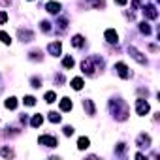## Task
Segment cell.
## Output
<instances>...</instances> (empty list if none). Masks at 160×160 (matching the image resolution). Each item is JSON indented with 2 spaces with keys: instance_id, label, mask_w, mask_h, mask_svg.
I'll return each mask as SVG.
<instances>
[{
  "instance_id": "1",
  "label": "cell",
  "mask_w": 160,
  "mask_h": 160,
  "mask_svg": "<svg viewBox=\"0 0 160 160\" xmlns=\"http://www.w3.org/2000/svg\"><path fill=\"white\" fill-rule=\"evenodd\" d=\"M111 109H113V113H115V117L119 119V121H124L126 117H128V108H126V104L124 102H111Z\"/></svg>"
},
{
  "instance_id": "2",
  "label": "cell",
  "mask_w": 160,
  "mask_h": 160,
  "mask_svg": "<svg viewBox=\"0 0 160 160\" xmlns=\"http://www.w3.org/2000/svg\"><path fill=\"white\" fill-rule=\"evenodd\" d=\"M98 60V57H91V58H87V60H83L81 62V68H83V73H87V75H96V70H98V66H94V62Z\"/></svg>"
},
{
  "instance_id": "3",
  "label": "cell",
  "mask_w": 160,
  "mask_h": 160,
  "mask_svg": "<svg viewBox=\"0 0 160 160\" xmlns=\"http://www.w3.org/2000/svg\"><path fill=\"white\" fill-rule=\"evenodd\" d=\"M136 111H138V115H147L149 113V104L143 98H138L136 100Z\"/></svg>"
},
{
  "instance_id": "4",
  "label": "cell",
  "mask_w": 160,
  "mask_h": 160,
  "mask_svg": "<svg viewBox=\"0 0 160 160\" xmlns=\"http://www.w3.org/2000/svg\"><path fill=\"white\" fill-rule=\"evenodd\" d=\"M38 141H40L42 145H45V147H57V145H58L57 138H53V136H40Z\"/></svg>"
},
{
  "instance_id": "5",
  "label": "cell",
  "mask_w": 160,
  "mask_h": 160,
  "mask_svg": "<svg viewBox=\"0 0 160 160\" xmlns=\"http://www.w3.org/2000/svg\"><path fill=\"white\" fill-rule=\"evenodd\" d=\"M128 53H130V55H132V57H134L139 64H147V58H145V57H143V55H141L136 47H134V45H130V47H128Z\"/></svg>"
},
{
  "instance_id": "6",
  "label": "cell",
  "mask_w": 160,
  "mask_h": 160,
  "mask_svg": "<svg viewBox=\"0 0 160 160\" xmlns=\"http://www.w3.org/2000/svg\"><path fill=\"white\" fill-rule=\"evenodd\" d=\"M115 70H117V73H119L122 79H128V77H130V72H128V68H126L124 62H117V64H115Z\"/></svg>"
},
{
  "instance_id": "7",
  "label": "cell",
  "mask_w": 160,
  "mask_h": 160,
  "mask_svg": "<svg viewBox=\"0 0 160 160\" xmlns=\"http://www.w3.org/2000/svg\"><path fill=\"white\" fill-rule=\"evenodd\" d=\"M143 13H145V17H149V19H156V17H158V12H156V8H154L152 4H147V6L143 8Z\"/></svg>"
},
{
  "instance_id": "8",
  "label": "cell",
  "mask_w": 160,
  "mask_h": 160,
  "mask_svg": "<svg viewBox=\"0 0 160 160\" xmlns=\"http://www.w3.org/2000/svg\"><path fill=\"white\" fill-rule=\"evenodd\" d=\"M60 49H62L60 42H51V43L47 45V51H49L53 57H58V55H60Z\"/></svg>"
},
{
  "instance_id": "9",
  "label": "cell",
  "mask_w": 160,
  "mask_h": 160,
  "mask_svg": "<svg viewBox=\"0 0 160 160\" xmlns=\"http://www.w3.org/2000/svg\"><path fill=\"white\" fill-rule=\"evenodd\" d=\"M104 36H106V40H108L109 43H117V42H119V34H117L113 28H108Z\"/></svg>"
},
{
  "instance_id": "10",
  "label": "cell",
  "mask_w": 160,
  "mask_h": 160,
  "mask_svg": "<svg viewBox=\"0 0 160 160\" xmlns=\"http://www.w3.org/2000/svg\"><path fill=\"white\" fill-rule=\"evenodd\" d=\"M19 38H21V42H32V38H34V34L30 32V30H19Z\"/></svg>"
},
{
  "instance_id": "11",
  "label": "cell",
  "mask_w": 160,
  "mask_h": 160,
  "mask_svg": "<svg viewBox=\"0 0 160 160\" xmlns=\"http://www.w3.org/2000/svg\"><path fill=\"white\" fill-rule=\"evenodd\" d=\"M45 8H47L49 13H58V12H60V4H58V2H47Z\"/></svg>"
},
{
  "instance_id": "12",
  "label": "cell",
  "mask_w": 160,
  "mask_h": 160,
  "mask_svg": "<svg viewBox=\"0 0 160 160\" xmlns=\"http://www.w3.org/2000/svg\"><path fill=\"white\" fill-rule=\"evenodd\" d=\"M138 145H139V147H149V145H151V138L145 136V134H141V136L138 138Z\"/></svg>"
},
{
  "instance_id": "13",
  "label": "cell",
  "mask_w": 160,
  "mask_h": 160,
  "mask_svg": "<svg viewBox=\"0 0 160 160\" xmlns=\"http://www.w3.org/2000/svg\"><path fill=\"white\" fill-rule=\"evenodd\" d=\"M72 89H73V91H81V89H83V79H81V77L72 79Z\"/></svg>"
},
{
  "instance_id": "14",
  "label": "cell",
  "mask_w": 160,
  "mask_h": 160,
  "mask_svg": "<svg viewBox=\"0 0 160 160\" xmlns=\"http://www.w3.org/2000/svg\"><path fill=\"white\" fill-rule=\"evenodd\" d=\"M89 145H91L89 138H79V139H77V149H79V151H83V149H87Z\"/></svg>"
},
{
  "instance_id": "15",
  "label": "cell",
  "mask_w": 160,
  "mask_h": 160,
  "mask_svg": "<svg viewBox=\"0 0 160 160\" xmlns=\"http://www.w3.org/2000/svg\"><path fill=\"white\" fill-rule=\"evenodd\" d=\"M83 108L87 109V113H89V115H94V113H96V109H94V104H92L91 100H83Z\"/></svg>"
},
{
  "instance_id": "16",
  "label": "cell",
  "mask_w": 160,
  "mask_h": 160,
  "mask_svg": "<svg viewBox=\"0 0 160 160\" xmlns=\"http://www.w3.org/2000/svg\"><path fill=\"white\" fill-rule=\"evenodd\" d=\"M60 109L62 111H70L72 109V100L70 98H62L60 100Z\"/></svg>"
},
{
  "instance_id": "17",
  "label": "cell",
  "mask_w": 160,
  "mask_h": 160,
  "mask_svg": "<svg viewBox=\"0 0 160 160\" xmlns=\"http://www.w3.org/2000/svg\"><path fill=\"white\" fill-rule=\"evenodd\" d=\"M43 100H45L47 104H53V102L57 100V94H55V91H49V92H45V96H43Z\"/></svg>"
},
{
  "instance_id": "18",
  "label": "cell",
  "mask_w": 160,
  "mask_h": 160,
  "mask_svg": "<svg viewBox=\"0 0 160 160\" xmlns=\"http://www.w3.org/2000/svg\"><path fill=\"white\" fill-rule=\"evenodd\" d=\"M42 122H43V117H42V115H34L30 124H32L34 128H38V126H42Z\"/></svg>"
},
{
  "instance_id": "19",
  "label": "cell",
  "mask_w": 160,
  "mask_h": 160,
  "mask_svg": "<svg viewBox=\"0 0 160 160\" xmlns=\"http://www.w3.org/2000/svg\"><path fill=\"white\" fill-rule=\"evenodd\" d=\"M4 106H6L8 109H15V108H17V100H15V98H8V100L4 102Z\"/></svg>"
},
{
  "instance_id": "20",
  "label": "cell",
  "mask_w": 160,
  "mask_h": 160,
  "mask_svg": "<svg viewBox=\"0 0 160 160\" xmlns=\"http://www.w3.org/2000/svg\"><path fill=\"white\" fill-rule=\"evenodd\" d=\"M83 42H85V40H83V36H79V34H77V36H73V40H72V43H73L75 47H81V45H83Z\"/></svg>"
},
{
  "instance_id": "21",
  "label": "cell",
  "mask_w": 160,
  "mask_h": 160,
  "mask_svg": "<svg viewBox=\"0 0 160 160\" xmlns=\"http://www.w3.org/2000/svg\"><path fill=\"white\" fill-rule=\"evenodd\" d=\"M62 66H64L66 70H68V68H72V66H73V58H72V57H64V60H62Z\"/></svg>"
},
{
  "instance_id": "22",
  "label": "cell",
  "mask_w": 160,
  "mask_h": 160,
  "mask_svg": "<svg viewBox=\"0 0 160 160\" xmlns=\"http://www.w3.org/2000/svg\"><path fill=\"white\" fill-rule=\"evenodd\" d=\"M0 40H2V43H10V42H12L10 34H6L4 30H0Z\"/></svg>"
},
{
  "instance_id": "23",
  "label": "cell",
  "mask_w": 160,
  "mask_h": 160,
  "mask_svg": "<svg viewBox=\"0 0 160 160\" xmlns=\"http://www.w3.org/2000/svg\"><path fill=\"white\" fill-rule=\"evenodd\" d=\"M30 83H32L34 89H38V87H42V79H40V77H32V79H30Z\"/></svg>"
},
{
  "instance_id": "24",
  "label": "cell",
  "mask_w": 160,
  "mask_h": 160,
  "mask_svg": "<svg viewBox=\"0 0 160 160\" xmlns=\"http://www.w3.org/2000/svg\"><path fill=\"white\" fill-rule=\"evenodd\" d=\"M139 30H141L143 34H151V27H149L147 23H141V25H139Z\"/></svg>"
},
{
  "instance_id": "25",
  "label": "cell",
  "mask_w": 160,
  "mask_h": 160,
  "mask_svg": "<svg viewBox=\"0 0 160 160\" xmlns=\"http://www.w3.org/2000/svg\"><path fill=\"white\" fill-rule=\"evenodd\" d=\"M23 102H25V106H34V104H36V98H34V96H25Z\"/></svg>"
},
{
  "instance_id": "26",
  "label": "cell",
  "mask_w": 160,
  "mask_h": 160,
  "mask_svg": "<svg viewBox=\"0 0 160 160\" xmlns=\"http://www.w3.org/2000/svg\"><path fill=\"white\" fill-rule=\"evenodd\" d=\"M49 121H51V122H60V115L53 111V113H49Z\"/></svg>"
},
{
  "instance_id": "27",
  "label": "cell",
  "mask_w": 160,
  "mask_h": 160,
  "mask_svg": "<svg viewBox=\"0 0 160 160\" xmlns=\"http://www.w3.org/2000/svg\"><path fill=\"white\" fill-rule=\"evenodd\" d=\"M6 21H8V13L4 10H0V25H4Z\"/></svg>"
},
{
  "instance_id": "28",
  "label": "cell",
  "mask_w": 160,
  "mask_h": 160,
  "mask_svg": "<svg viewBox=\"0 0 160 160\" xmlns=\"http://www.w3.org/2000/svg\"><path fill=\"white\" fill-rule=\"evenodd\" d=\"M2 156L12 158V156H13V151H10V149H6V147H4V149H2Z\"/></svg>"
},
{
  "instance_id": "29",
  "label": "cell",
  "mask_w": 160,
  "mask_h": 160,
  "mask_svg": "<svg viewBox=\"0 0 160 160\" xmlns=\"http://www.w3.org/2000/svg\"><path fill=\"white\" fill-rule=\"evenodd\" d=\"M42 30H43V32H49V30H51V27H49V23H47V21H43V23H42Z\"/></svg>"
},
{
  "instance_id": "30",
  "label": "cell",
  "mask_w": 160,
  "mask_h": 160,
  "mask_svg": "<svg viewBox=\"0 0 160 160\" xmlns=\"http://www.w3.org/2000/svg\"><path fill=\"white\" fill-rule=\"evenodd\" d=\"M73 134V128L72 126H64V136H72Z\"/></svg>"
},
{
  "instance_id": "31",
  "label": "cell",
  "mask_w": 160,
  "mask_h": 160,
  "mask_svg": "<svg viewBox=\"0 0 160 160\" xmlns=\"http://www.w3.org/2000/svg\"><path fill=\"white\" fill-rule=\"evenodd\" d=\"M115 2H117V4H119V6H124V4H126V2H128V0H115Z\"/></svg>"
}]
</instances>
